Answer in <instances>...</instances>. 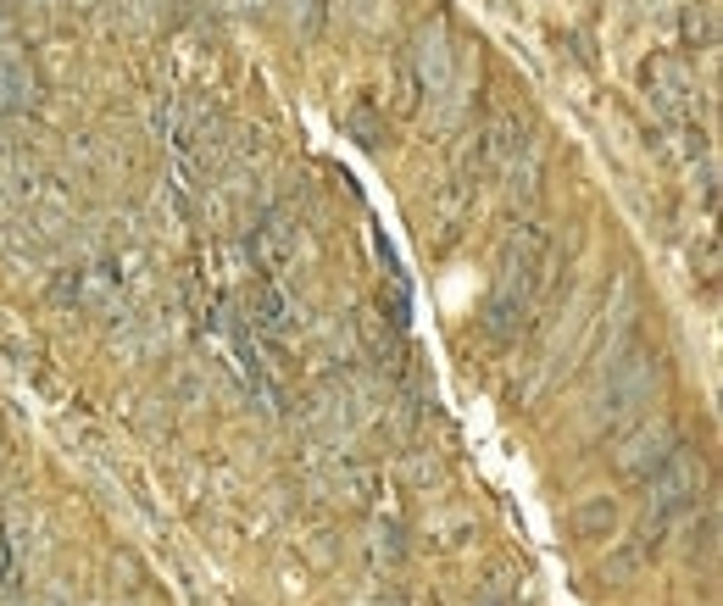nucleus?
<instances>
[{"label":"nucleus","instance_id":"9b49d317","mask_svg":"<svg viewBox=\"0 0 723 606\" xmlns=\"http://www.w3.org/2000/svg\"><path fill=\"white\" fill-rule=\"evenodd\" d=\"M339 129L356 140V145H385V112H374L368 101H356L339 112Z\"/></svg>","mask_w":723,"mask_h":606},{"label":"nucleus","instance_id":"423d86ee","mask_svg":"<svg viewBox=\"0 0 723 606\" xmlns=\"http://www.w3.org/2000/svg\"><path fill=\"white\" fill-rule=\"evenodd\" d=\"M350 340L362 356H374L390 373H407V317L385 312V306H356L350 317Z\"/></svg>","mask_w":723,"mask_h":606},{"label":"nucleus","instance_id":"f257e3e1","mask_svg":"<svg viewBox=\"0 0 723 606\" xmlns=\"http://www.w3.org/2000/svg\"><path fill=\"white\" fill-rule=\"evenodd\" d=\"M551 267H557V245H551V229L546 223H518L501 245V267H496V290L479 312V329L490 345H518L529 329H534V312H540V295L551 284Z\"/></svg>","mask_w":723,"mask_h":606},{"label":"nucleus","instance_id":"9d476101","mask_svg":"<svg viewBox=\"0 0 723 606\" xmlns=\"http://www.w3.org/2000/svg\"><path fill=\"white\" fill-rule=\"evenodd\" d=\"M612 528H618V506H612V495H590V501L573 506V534H579V539H607Z\"/></svg>","mask_w":723,"mask_h":606},{"label":"nucleus","instance_id":"6e6552de","mask_svg":"<svg viewBox=\"0 0 723 606\" xmlns=\"http://www.w3.org/2000/svg\"><path fill=\"white\" fill-rule=\"evenodd\" d=\"M673 445H679L673 423H662V417H656V423H640V428H634V434L612 451V462H618V473H623V478H645V473H656V462H662Z\"/></svg>","mask_w":723,"mask_h":606},{"label":"nucleus","instance_id":"f8f14e48","mask_svg":"<svg viewBox=\"0 0 723 606\" xmlns=\"http://www.w3.org/2000/svg\"><path fill=\"white\" fill-rule=\"evenodd\" d=\"M374 539H379L374 551H379L385 562H401V523H379V528H374Z\"/></svg>","mask_w":723,"mask_h":606},{"label":"nucleus","instance_id":"4468645a","mask_svg":"<svg viewBox=\"0 0 723 606\" xmlns=\"http://www.w3.org/2000/svg\"><path fill=\"white\" fill-rule=\"evenodd\" d=\"M479 606H507V600H501V595H485V600H479Z\"/></svg>","mask_w":723,"mask_h":606},{"label":"nucleus","instance_id":"39448f33","mask_svg":"<svg viewBox=\"0 0 723 606\" xmlns=\"http://www.w3.org/2000/svg\"><path fill=\"white\" fill-rule=\"evenodd\" d=\"M640 79H645V95L668 129H695V79L679 57H651L640 68Z\"/></svg>","mask_w":723,"mask_h":606},{"label":"nucleus","instance_id":"1a4fd4ad","mask_svg":"<svg viewBox=\"0 0 723 606\" xmlns=\"http://www.w3.org/2000/svg\"><path fill=\"white\" fill-rule=\"evenodd\" d=\"M684 517V512H679ZM679 556H690V562H712L717 556V512L712 506H701V517H684V528H679Z\"/></svg>","mask_w":723,"mask_h":606},{"label":"nucleus","instance_id":"20e7f679","mask_svg":"<svg viewBox=\"0 0 723 606\" xmlns=\"http://www.w3.org/2000/svg\"><path fill=\"white\" fill-rule=\"evenodd\" d=\"M407 68H413V79L424 84L429 101L451 90V79H457V46H451V23H446V12H435V18L413 34Z\"/></svg>","mask_w":723,"mask_h":606},{"label":"nucleus","instance_id":"ddd939ff","mask_svg":"<svg viewBox=\"0 0 723 606\" xmlns=\"http://www.w3.org/2000/svg\"><path fill=\"white\" fill-rule=\"evenodd\" d=\"M12 567H18V562H12V545H7V539H0V584H7V578H12Z\"/></svg>","mask_w":723,"mask_h":606},{"label":"nucleus","instance_id":"f03ea898","mask_svg":"<svg viewBox=\"0 0 723 606\" xmlns=\"http://www.w3.org/2000/svg\"><path fill=\"white\" fill-rule=\"evenodd\" d=\"M656 384H662V362H656V351L634 334V340L601 367V390H595V401H590V428H623V423H634V417L651 406Z\"/></svg>","mask_w":723,"mask_h":606},{"label":"nucleus","instance_id":"0eeeda50","mask_svg":"<svg viewBox=\"0 0 723 606\" xmlns=\"http://www.w3.org/2000/svg\"><path fill=\"white\" fill-rule=\"evenodd\" d=\"M245 256H251V267H256V273L284 279V273L295 267V256H301V218H295V212H267V218L251 229Z\"/></svg>","mask_w":723,"mask_h":606},{"label":"nucleus","instance_id":"7ed1b4c3","mask_svg":"<svg viewBox=\"0 0 723 606\" xmlns=\"http://www.w3.org/2000/svg\"><path fill=\"white\" fill-rule=\"evenodd\" d=\"M701 489H706V456L679 440V445L656 462V473H645V545H651V551H656L651 534H662L679 512H695V495H701Z\"/></svg>","mask_w":723,"mask_h":606}]
</instances>
